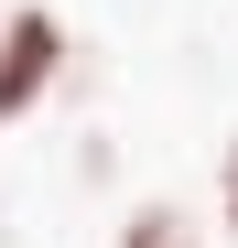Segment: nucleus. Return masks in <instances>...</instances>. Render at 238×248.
Segmentation results:
<instances>
[{
    "instance_id": "nucleus-1",
    "label": "nucleus",
    "mask_w": 238,
    "mask_h": 248,
    "mask_svg": "<svg viewBox=\"0 0 238 248\" xmlns=\"http://www.w3.org/2000/svg\"><path fill=\"white\" fill-rule=\"evenodd\" d=\"M54 76H65V22L22 0V11L0 22V130H11V119H33V97H44Z\"/></svg>"
},
{
    "instance_id": "nucleus-2",
    "label": "nucleus",
    "mask_w": 238,
    "mask_h": 248,
    "mask_svg": "<svg viewBox=\"0 0 238 248\" xmlns=\"http://www.w3.org/2000/svg\"><path fill=\"white\" fill-rule=\"evenodd\" d=\"M108 248H206V237H195L184 205H141V216H119V237H108Z\"/></svg>"
},
{
    "instance_id": "nucleus-3",
    "label": "nucleus",
    "mask_w": 238,
    "mask_h": 248,
    "mask_svg": "<svg viewBox=\"0 0 238 248\" xmlns=\"http://www.w3.org/2000/svg\"><path fill=\"white\" fill-rule=\"evenodd\" d=\"M217 205H227V237H238V140H227V162H217Z\"/></svg>"
}]
</instances>
